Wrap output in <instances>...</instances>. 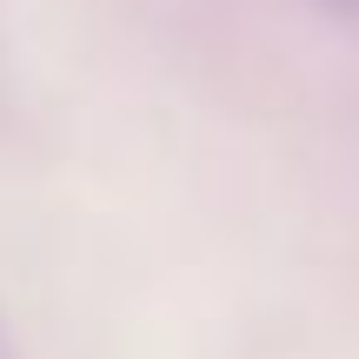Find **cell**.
Here are the masks:
<instances>
[{
	"instance_id": "1",
	"label": "cell",
	"mask_w": 359,
	"mask_h": 359,
	"mask_svg": "<svg viewBox=\"0 0 359 359\" xmlns=\"http://www.w3.org/2000/svg\"><path fill=\"white\" fill-rule=\"evenodd\" d=\"M326 7H339V13H353V20H359V0H326Z\"/></svg>"
},
{
	"instance_id": "2",
	"label": "cell",
	"mask_w": 359,
	"mask_h": 359,
	"mask_svg": "<svg viewBox=\"0 0 359 359\" xmlns=\"http://www.w3.org/2000/svg\"><path fill=\"white\" fill-rule=\"evenodd\" d=\"M0 359H13V346H7V326H0Z\"/></svg>"
}]
</instances>
